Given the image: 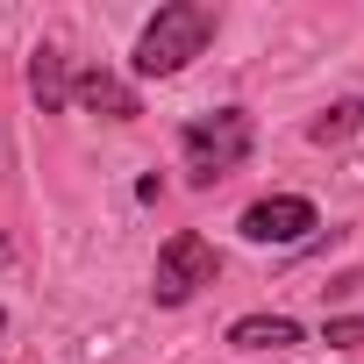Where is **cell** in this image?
Listing matches in <instances>:
<instances>
[{
    "label": "cell",
    "instance_id": "1",
    "mask_svg": "<svg viewBox=\"0 0 364 364\" xmlns=\"http://www.w3.org/2000/svg\"><path fill=\"white\" fill-rule=\"evenodd\" d=\"M215 36V8H200V0H171V8L150 15V29L136 36V72L143 79H171L186 72Z\"/></svg>",
    "mask_w": 364,
    "mask_h": 364
},
{
    "label": "cell",
    "instance_id": "2",
    "mask_svg": "<svg viewBox=\"0 0 364 364\" xmlns=\"http://www.w3.org/2000/svg\"><path fill=\"white\" fill-rule=\"evenodd\" d=\"M178 157H186V171L200 178V186L229 178V171H236V164L250 157V114H236V107L193 114L186 129H178Z\"/></svg>",
    "mask_w": 364,
    "mask_h": 364
},
{
    "label": "cell",
    "instance_id": "3",
    "mask_svg": "<svg viewBox=\"0 0 364 364\" xmlns=\"http://www.w3.org/2000/svg\"><path fill=\"white\" fill-rule=\"evenodd\" d=\"M200 286H215V250H208V236H193V229H178L164 250H157V300L164 307H178V300H193Z\"/></svg>",
    "mask_w": 364,
    "mask_h": 364
},
{
    "label": "cell",
    "instance_id": "4",
    "mask_svg": "<svg viewBox=\"0 0 364 364\" xmlns=\"http://www.w3.org/2000/svg\"><path fill=\"white\" fill-rule=\"evenodd\" d=\"M314 229H321V215H314V200H300V193H272V200L243 208V236H250V243H307Z\"/></svg>",
    "mask_w": 364,
    "mask_h": 364
},
{
    "label": "cell",
    "instance_id": "5",
    "mask_svg": "<svg viewBox=\"0 0 364 364\" xmlns=\"http://www.w3.org/2000/svg\"><path fill=\"white\" fill-rule=\"evenodd\" d=\"M229 343H236V350H300L307 336H300V321H286V314H243V321L229 328Z\"/></svg>",
    "mask_w": 364,
    "mask_h": 364
},
{
    "label": "cell",
    "instance_id": "6",
    "mask_svg": "<svg viewBox=\"0 0 364 364\" xmlns=\"http://www.w3.org/2000/svg\"><path fill=\"white\" fill-rule=\"evenodd\" d=\"M72 100H79V107H93V114H114V122H129V114H136V93H129L114 72H86V79H72Z\"/></svg>",
    "mask_w": 364,
    "mask_h": 364
},
{
    "label": "cell",
    "instance_id": "7",
    "mask_svg": "<svg viewBox=\"0 0 364 364\" xmlns=\"http://www.w3.org/2000/svg\"><path fill=\"white\" fill-rule=\"evenodd\" d=\"M29 93H36V107H43V114H58V107L72 100V79H65V58H58L50 43H43V50L29 58Z\"/></svg>",
    "mask_w": 364,
    "mask_h": 364
},
{
    "label": "cell",
    "instance_id": "8",
    "mask_svg": "<svg viewBox=\"0 0 364 364\" xmlns=\"http://www.w3.org/2000/svg\"><path fill=\"white\" fill-rule=\"evenodd\" d=\"M357 129H364V100H336L328 114H314V122H307V136H314V143H343V136H357Z\"/></svg>",
    "mask_w": 364,
    "mask_h": 364
},
{
    "label": "cell",
    "instance_id": "9",
    "mask_svg": "<svg viewBox=\"0 0 364 364\" xmlns=\"http://www.w3.org/2000/svg\"><path fill=\"white\" fill-rule=\"evenodd\" d=\"M328 343L336 350H364V321H328Z\"/></svg>",
    "mask_w": 364,
    "mask_h": 364
},
{
    "label": "cell",
    "instance_id": "10",
    "mask_svg": "<svg viewBox=\"0 0 364 364\" xmlns=\"http://www.w3.org/2000/svg\"><path fill=\"white\" fill-rule=\"evenodd\" d=\"M8 257H15V243H8V236H0V264H8Z\"/></svg>",
    "mask_w": 364,
    "mask_h": 364
},
{
    "label": "cell",
    "instance_id": "11",
    "mask_svg": "<svg viewBox=\"0 0 364 364\" xmlns=\"http://www.w3.org/2000/svg\"><path fill=\"white\" fill-rule=\"evenodd\" d=\"M0 328H8V314H0Z\"/></svg>",
    "mask_w": 364,
    "mask_h": 364
}]
</instances>
